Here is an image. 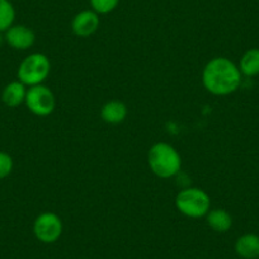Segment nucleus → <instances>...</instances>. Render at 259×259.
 I'll use <instances>...</instances> for the list:
<instances>
[{
	"label": "nucleus",
	"instance_id": "f257e3e1",
	"mask_svg": "<svg viewBox=\"0 0 259 259\" xmlns=\"http://www.w3.org/2000/svg\"><path fill=\"white\" fill-rule=\"evenodd\" d=\"M202 83L206 91L213 96H229L240 87L241 73L231 60L215 57L203 69Z\"/></svg>",
	"mask_w": 259,
	"mask_h": 259
},
{
	"label": "nucleus",
	"instance_id": "f03ea898",
	"mask_svg": "<svg viewBox=\"0 0 259 259\" xmlns=\"http://www.w3.org/2000/svg\"><path fill=\"white\" fill-rule=\"evenodd\" d=\"M148 163L156 177L168 179L181 170L182 159L170 144L156 143L149 150Z\"/></svg>",
	"mask_w": 259,
	"mask_h": 259
},
{
	"label": "nucleus",
	"instance_id": "7ed1b4c3",
	"mask_svg": "<svg viewBox=\"0 0 259 259\" xmlns=\"http://www.w3.org/2000/svg\"><path fill=\"white\" fill-rule=\"evenodd\" d=\"M176 207L187 218L201 219L210 212L211 198L203 189L189 187L177 194Z\"/></svg>",
	"mask_w": 259,
	"mask_h": 259
},
{
	"label": "nucleus",
	"instance_id": "20e7f679",
	"mask_svg": "<svg viewBox=\"0 0 259 259\" xmlns=\"http://www.w3.org/2000/svg\"><path fill=\"white\" fill-rule=\"evenodd\" d=\"M51 64L46 55L31 54L21 62L18 68V80L26 87L41 85L49 78Z\"/></svg>",
	"mask_w": 259,
	"mask_h": 259
},
{
	"label": "nucleus",
	"instance_id": "39448f33",
	"mask_svg": "<svg viewBox=\"0 0 259 259\" xmlns=\"http://www.w3.org/2000/svg\"><path fill=\"white\" fill-rule=\"evenodd\" d=\"M24 103L33 114L38 117H46L54 112L56 107V99L51 89L41 84V85L29 87Z\"/></svg>",
	"mask_w": 259,
	"mask_h": 259
},
{
	"label": "nucleus",
	"instance_id": "423d86ee",
	"mask_svg": "<svg viewBox=\"0 0 259 259\" xmlns=\"http://www.w3.org/2000/svg\"><path fill=\"white\" fill-rule=\"evenodd\" d=\"M62 229L61 219L54 212L41 213L33 223L34 236L44 244H52L59 240Z\"/></svg>",
	"mask_w": 259,
	"mask_h": 259
},
{
	"label": "nucleus",
	"instance_id": "0eeeda50",
	"mask_svg": "<svg viewBox=\"0 0 259 259\" xmlns=\"http://www.w3.org/2000/svg\"><path fill=\"white\" fill-rule=\"evenodd\" d=\"M99 14L92 9V11H83L74 17L71 22V29L74 34L81 38L91 37L96 33L99 28Z\"/></svg>",
	"mask_w": 259,
	"mask_h": 259
},
{
	"label": "nucleus",
	"instance_id": "6e6552de",
	"mask_svg": "<svg viewBox=\"0 0 259 259\" xmlns=\"http://www.w3.org/2000/svg\"><path fill=\"white\" fill-rule=\"evenodd\" d=\"M6 42L16 50H27L36 42V34L31 28L22 24H16L7 29L4 34Z\"/></svg>",
	"mask_w": 259,
	"mask_h": 259
},
{
	"label": "nucleus",
	"instance_id": "1a4fd4ad",
	"mask_svg": "<svg viewBox=\"0 0 259 259\" xmlns=\"http://www.w3.org/2000/svg\"><path fill=\"white\" fill-rule=\"evenodd\" d=\"M235 253L243 259L259 258V236L255 234H244L235 241Z\"/></svg>",
	"mask_w": 259,
	"mask_h": 259
},
{
	"label": "nucleus",
	"instance_id": "9d476101",
	"mask_svg": "<svg viewBox=\"0 0 259 259\" xmlns=\"http://www.w3.org/2000/svg\"><path fill=\"white\" fill-rule=\"evenodd\" d=\"M27 87L23 83H21L19 80L12 81L8 85H6V88L3 89V93H2V101L6 106L12 107H18L26 101L27 96Z\"/></svg>",
	"mask_w": 259,
	"mask_h": 259
},
{
	"label": "nucleus",
	"instance_id": "9b49d317",
	"mask_svg": "<svg viewBox=\"0 0 259 259\" xmlns=\"http://www.w3.org/2000/svg\"><path fill=\"white\" fill-rule=\"evenodd\" d=\"M101 117L106 123L118 124L127 117V107L121 101H109L102 107Z\"/></svg>",
	"mask_w": 259,
	"mask_h": 259
},
{
	"label": "nucleus",
	"instance_id": "f8f14e48",
	"mask_svg": "<svg viewBox=\"0 0 259 259\" xmlns=\"http://www.w3.org/2000/svg\"><path fill=\"white\" fill-rule=\"evenodd\" d=\"M206 218H207L208 226L218 233H226L233 226V218L228 211L223 208L210 210Z\"/></svg>",
	"mask_w": 259,
	"mask_h": 259
},
{
	"label": "nucleus",
	"instance_id": "ddd939ff",
	"mask_svg": "<svg viewBox=\"0 0 259 259\" xmlns=\"http://www.w3.org/2000/svg\"><path fill=\"white\" fill-rule=\"evenodd\" d=\"M239 70L241 75L248 78L259 75V49H250L241 56L239 62Z\"/></svg>",
	"mask_w": 259,
	"mask_h": 259
},
{
	"label": "nucleus",
	"instance_id": "4468645a",
	"mask_svg": "<svg viewBox=\"0 0 259 259\" xmlns=\"http://www.w3.org/2000/svg\"><path fill=\"white\" fill-rule=\"evenodd\" d=\"M16 19V11L9 0H0V32L11 28Z\"/></svg>",
	"mask_w": 259,
	"mask_h": 259
},
{
	"label": "nucleus",
	"instance_id": "2eb2a0df",
	"mask_svg": "<svg viewBox=\"0 0 259 259\" xmlns=\"http://www.w3.org/2000/svg\"><path fill=\"white\" fill-rule=\"evenodd\" d=\"M92 9L98 14H108L118 6L119 0H89Z\"/></svg>",
	"mask_w": 259,
	"mask_h": 259
},
{
	"label": "nucleus",
	"instance_id": "dca6fc26",
	"mask_svg": "<svg viewBox=\"0 0 259 259\" xmlns=\"http://www.w3.org/2000/svg\"><path fill=\"white\" fill-rule=\"evenodd\" d=\"M13 170V159L9 154L0 151V179L7 178Z\"/></svg>",
	"mask_w": 259,
	"mask_h": 259
},
{
	"label": "nucleus",
	"instance_id": "f3484780",
	"mask_svg": "<svg viewBox=\"0 0 259 259\" xmlns=\"http://www.w3.org/2000/svg\"><path fill=\"white\" fill-rule=\"evenodd\" d=\"M2 33H3V32H0V47H2V45L4 44V41H6V38H4V36Z\"/></svg>",
	"mask_w": 259,
	"mask_h": 259
},
{
	"label": "nucleus",
	"instance_id": "a211bd4d",
	"mask_svg": "<svg viewBox=\"0 0 259 259\" xmlns=\"http://www.w3.org/2000/svg\"><path fill=\"white\" fill-rule=\"evenodd\" d=\"M258 259H259V258H258Z\"/></svg>",
	"mask_w": 259,
	"mask_h": 259
}]
</instances>
